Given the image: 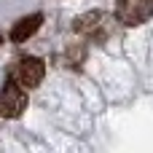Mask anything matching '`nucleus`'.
Masks as SVG:
<instances>
[{"instance_id":"2","label":"nucleus","mask_w":153,"mask_h":153,"mask_svg":"<svg viewBox=\"0 0 153 153\" xmlns=\"http://www.w3.org/2000/svg\"><path fill=\"white\" fill-rule=\"evenodd\" d=\"M27 108V89L19 86L16 81H8L0 89V116L3 118H16Z\"/></svg>"},{"instance_id":"3","label":"nucleus","mask_w":153,"mask_h":153,"mask_svg":"<svg viewBox=\"0 0 153 153\" xmlns=\"http://www.w3.org/2000/svg\"><path fill=\"white\" fill-rule=\"evenodd\" d=\"M43 73H46V65L40 59H35V56H27V59L16 62V67L11 73V81H16L24 89H35L43 81Z\"/></svg>"},{"instance_id":"1","label":"nucleus","mask_w":153,"mask_h":153,"mask_svg":"<svg viewBox=\"0 0 153 153\" xmlns=\"http://www.w3.org/2000/svg\"><path fill=\"white\" fill-rule=\"evenodd\" d=\"M153 16V0H116V19L126 27L145 24Z\"/></svg>"},{"instance_id":"4","label":"nucleus","mask_w":153,"mask_h":153,"mask_svg":"<svg viewBox=\"0 0 153 153\" xmlns=\"http://www.w3.org/2000/svg\"><path fill=\"white\" fill-rule=\"evenodd\" d=\"M40 24H43V13H32V16L19 19V22L11 27V40H13V43H24L27 38H32V35L38 32Z\"/></svg>"}]
</instances>
